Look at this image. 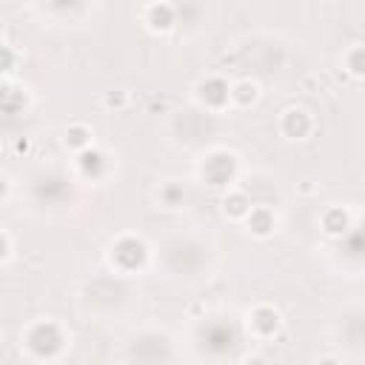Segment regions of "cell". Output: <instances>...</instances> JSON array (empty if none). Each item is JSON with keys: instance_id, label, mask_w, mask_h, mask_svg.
Returning <instances> with one entry per match:
<instances>
[{"instance_id": "obj_1", "label": "cell", "mask_w": 365, "mask_h": 365, "mask_svg": "<svg viewBox=\"0 0 365 365\" xmlns=\"http://www.w3.org/2000/svg\"><path fill=\"white\" fill-rule=\"evenodd\" d=\"M280 132L288 137V140H305L311 132H314V120L305 109H288L280 120Z\"/></svg>"}, {"instance_id": "obj_2", "label": "cell", "mask_w": 365, "mask_h": 365, "mask_svg": "<svg viewBox=\"0 0 365 365\" xmlns=\"http://www.w3.org/2000/svg\"><path fill=\"white\" fill-rule=\"evenodd\" d=\"M280 311L277 308H271V305H257L254 311H251V317H249V326H251V331L257 334V337H271V334H277L280 331Z\"/></svg>"}, {"instance_id": "obj_3", "label": "cell", "mask_w": 365, "mask_h": 365, "mask_svg": "<svg viewBox=\"0 0 365 365\" xmlns=\"http://www.w3.org/2000/svg\"><path fill=\"white\" fill-rule=\"evenodd\" d=\"M143 17H145V26L152 32H168L175 26V6L168 3H152L143 9Z\"/></svg>"}, {"instance_id": "obj_4", "label": "cell", "mask_w": 365, "mask_h": 365, "mask_svg": "<svg viewBox=\"0 0 365 365\" xmlns=\"http://www.w3.org/2000/svg\"><path fill=\"white\" fill-rule=\"evenodd\" d=\"M246 226H249V231L254 237H269L274 231V226H277V217H274V211L269 206H254L251 214L246 217Z\"/></svg>"}, {"instance_id": "obj_5", "label": "cell", "mask_w": 365, "mask_h": 365, "mask_svg": "<svg viewBox=\"0 0 365 365\" xmlns=\"http://www.w3.org/2000/svg\"><path fill=\"white\" fill-rule=\"evenodd\" d=\"M200 100L208 109H223L231 100V86H226L223 80H208L200 86Z\"/></svg>"}, {"instance_id": "obj_6", "label": "cell", "mask_w": 365, "mask_h": 365, "mask_svg": "<svg viewBox=\"0 0 365 365\" xmlns=\"http://www.w3.org/2000/svg\"><path fill=\"white\" fill-rule=\"evenodd\" d=\"M320 226H323V231H326L328 237H339V234H346V231H348L351 217H348V211H346V208L331 206V208H326V211H323Z\"/></svg>"}, {"instance_id": "obj_7", "label": "cell", "mask_w": 365, "mask_h": 365, "mask_svg": "<svg viewBox=\"0 0 365 365\" xmlns=\"http://www.w3.org/2000/svg\"><path fill=\"white\" fill-rule=\"evenodd\" d=\"M251 200L246 191H229L223 197V211L231 217V220H246V217L251 214Z\"/></svg>"}, {"instance_id": "obj_8", "label": "cell", "mask_w": 365, "mask_h": 365, "mask_svg": "<svg viewBox=\"0 0 365 365\" xmlns=\"http://www.w3.org/2000/svg\"><path fill=\"white\" fill-rule=\"evenodd\" d=\"M260 100V86L254 80H237L231 86V103L240 109H249L251 103Z\"/></svg>"}, {"instance_id": "obj_9", "label": "cell", "mask_w": 365, "mask_h": 365, "mask_svg": "<svg viewBox=\"0 0 365 365\" xmlns=\"http://www.w3.org/2000/svg\"><path fill=\"white\" fill-rule=\"evenodd\" d=\"M66 145L71 152H89L91 149V129L86 123H71L66 129Z\"/></svg>"}, {"instance_id": "obj_10", "label": "cell", "mask_w": 365, "mask_h": 365, "mask_svg": "<svg viewBox=\"0 0 365 365\" xmlns=\"http://www.w3.org/2000/svg\"><path fill=\"white\" fill-rule=\"evenodd\" d=\"M78 166H80V172H83L86 177H100V175L106 172V157L97 152V149H89V152L80 154Z\"/></svg>"}, {"instance_id": "obj_11", "label": "cell", "mask_w": 365, "mask_h": 365, "mask_svg": "<svg viewBox=\"0 0 365 365\" xmlns=\"http://www.w3.org/2000/svg\"><path fill=\"white\" fill-rule=\"evenodd\" d=\"M343 66L351 78H365V46H351L346 52Z\"/></svg>"}, {"instance_id": "obj_12", "label": "cell", "mask_w": 365, "mask_h": 365, "mask_svg": "<svg viewBox=\"0 0 365 365\" xmlns=\"http://www.w3.org/2000/svg\"><path fill=\"white\" fill-rule=\"evenodd\" d=\"M157 197H160L168 208H177L180 200H183V188H177V186H163V188L157 191Z\"/></svg>"}, {"instance_id": "obj_13", "label": "cell", "mask_w": 365, "mask_h": 365, "mask_svg": "<svg viewBox=\"0 0 365 365\" xmlns=\"http://www.w3.org/2000/svg\"><path fill=\"white\" fill-rule=\"evenodd\" d=\"M103 103H106V109H126V103H129V91H123V89L106 91Z\"/></svg>"}, {"instance_id": "obj_14", "label": "cell", "mask_w": 365, "mask_h": 365, "mask_svg": "<svg viewBox=\"0 0 365 365\" xmlns=\"http://www.w3.org/2000/svg\"><path fill=\"white\" fill-rule=\"evenodd\" d=\"M0 242H3V251H0V260L9 262V257H12V234H9V231H0Z\"/></svg>"}, {"instance_id": "obj_15", "label": "cell", "mask_w": 365, "mask_h": 365, "mask_svg": "<svg viewBox=\"0 0 365 365\" xmlns=\"http://www.w3.org/2000/svg\"><path fill=\"white\" fill-rule=\"evenodd\" d=\"M12 149H15V154H29V152H32V143H29L26 137H17Z\"/></svg>"}, {"instance_id": "obj_16", "label": "cell", "mask_w": 365, "mask_h": 365, "mask_svg": "<svg viewBox=\"0 0 365 365\" xmlns=\"http://www.w3.org/2000/svg\"><path fill=\"white\" fill-rule=\"evenodd\" d=\"M242 365H269V359H265L262 354H251V357H246V362Z\"/></svg>"}, {"instance_id": "obj_17", "label": "cell", "mask_w": 365, "mask_h": 365, "mask_svg": "<svg viewBox=\"0 0 365 365\" xmlns=\"http://www.w3.org/2000/svg\"><path fill=\"white\" fill-rule=\"evenodd\" d=\"M320 365H343V362L334 359V357H326V359H320Z\"/></svg>"}]
</instances>
